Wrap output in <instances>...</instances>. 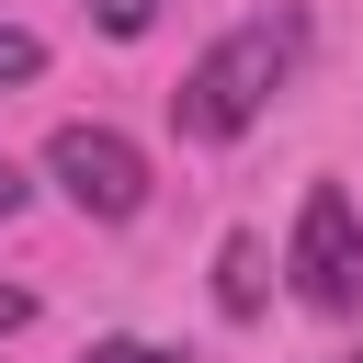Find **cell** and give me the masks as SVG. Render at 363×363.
Segmentation results:
<instances>
[{"instance_id":"7a4b0ae2","label":"cell","mask_w":363,"mask_h":363,"mask_svg":"<svg viewBox=\"0 0 363 363\" xmlns=\"http://www.w3.org/2000/svg\"><path fill=\"white\" fill-rule=\"evenodd\" d=\"M284 272H295V295H306L318 318H352V306H363V216H352L340 182H306L295 238H284Z\"/></svg>"},{"instance_id":"ba28073f","label":"cell","mask_w":363,"mask_h":363,"mask_svg":"<svg viewBox=\"0 0 363 363\" xmlns=\"http://www.w3.org/2000/svg\"><path fill=\"white\" fill-rule=\"evenodd\" d=\"M23 193H34V182H23V170H11V159H0V227H11V216H23Z\"/></svg>"},{"instance_id":"3957f363","label":"cell","mask_w":363,"mask_h":363,"mask_svg":"<svg viewBox=\"0 0 363 363\" xmlns=\"http://www.w3.org/2000/svg\"><path fill=\"white\" fill-rule=\"evenodd\" d=\"M45 182H57L91 227H125V216L147 204V159H136V136H113V125H57V136H45Z\"/></svg>"},{"instance_id":"9c48e42d","label":"cell","mask_w":363,"mask_h":363,"mask_svg":"<svg viewBox=\"0 0 363 363\" xmlns=\"http://www.w3.org/2000/svg\"><path fill=\"white\" fill-rule=\"evenodd\" d=\"M23 318H34V295H23V284H0V340H11Z\"/></svg>"},{"instance_id":"5b68a950","label":"cell","mask_w":363,"mask_h":363,"mask_svg":"<svg viewBox=\"0 0 363 363\" xmlns=\"http://www.w3.org/2000/svg\"><path fill=\"white\" fill-rule=\"evenodd\" d=\"M34 68H45V34H34V23H0V91L34 79Z\"/></svg>"},{"instance_id":"52a82bcc","label":"cell","mask_w":363,"mask_h":363,"mask_svg":"<svg viewBox=\"0 0 363 363\" xmlns=\"http://www.w3.org/2000/svg\"><path fill=\"white\" fill-rule=\"evenodd\" d=\"M79 363H182V352H159V340H136V329H113V340H91Z\"/></svg>"},{"instance_id":"8992f818","label":"cell","mask_w":363,"mask_h":363,"mask_svg":"<svg viewBox=\"0 0 363 363\" xmlns=\"http://www.w3.org/2000/svg\"><path fill=\"white\" fill-rule=\"evenodd\" d=\"M91 23H102V34H125V45H136V34H147V23H159V0H91Z\"/></svg>"},{"instance_id":"277c9868","label":"cell","mask_w":363,"mask_h":363,"mask_svg":"<svg viewBox=\"0 0 363 363\" xmlns=\"http://www.w3.org/2000/svg\"><path fill=\"white\" fill-rule=\"evenodd\" d=\"M216 306H227V318L261 306V238H250V227H227V250H216Z\"/></svg>"},{"instance_id":"6da1fadb","label":"cell","mask_w":363,"mask_h":363,"mask_svg":"<svg viewBox=\"0 0 363 363\" xmlns=\"http://www.w3.org/2000/svg\"><path fill=\"white\" fill-rule=\"evenodd\" d=\"M295 57H306V11H250V23H227L193 68H182V91H170V125L193 136V147H227V136H250L261 113H272V91L295 79Z\"/></svg>"},{"instance_id":"30bf717a","label":"cell","mask_w":363,"mask_h":363,"mask_svg":"<svg viewBox=\"0 0 363 363\" xmlns=\"http://www.w3.org/2000/svg\"><path fill=\"white\" fill-rule=\"evenodd\" d=\"M340 363H363V352H340Z\"/></svg>"}]
</instances>
